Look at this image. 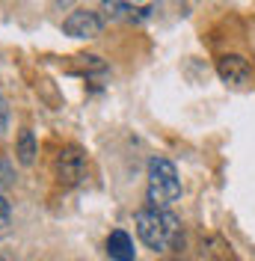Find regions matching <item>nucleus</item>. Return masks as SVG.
I'll use <instances>...</instances> for the list:
<instances>
[{"label":"nucleus","instance_id":"obj_1","mask_svg":"<svg viewBox=\"0 0 255 261\" xmlns=\"http://www.w3.org/2000/svg\"><path fill=\"white\" fill-rule=\"evenodd\" d=\"M134 223H137L140 241L155 252H166V249L181 244V223H178V217L172 211L143 208V211H137Z\"/></svg>","mask_w":255,"mask_h":261},{"label":"nucleus","instance_id":"obj_2","mask_svg":"<svg viewBox=\"0 0 255 261\" xmlns=\"http://www.w3.org/2000/svg\"><path fill=\"white\" fill-rule=\"evenodd\" d=\"M148 208L155 211H169L181 199V178L172 161L166 158H151L148 161Z\"/></svg>","mask_w":255,"mask_h":261},{"label":"nucleus","instance_id":"obj_3","mask_svg":"<svg viewBox=\"0 0 255 261\" xmlns=\"http://www.w3.org/2000/svg\"><path fill=\"white\" fill-rule=\"evenodd\" d=\"M65 36H74V39H95L104 30V21L98 12H89V9H80V12H71V15L63 21Z\"/></svg>","mask_w":255,"mask_h":261},{"label":"nucleus","instance_id":"obj_4","mask_svg":"<svg viewBox=\"0 0 255 261\" xmlns=\"http://www.w3.org/2000/svg\"><path fill=\"white\" fill-rule=\"evenodd\" d=\"M217 74L223 83H232V86H243V83L252 77V65L246 63L240 54H225L217 60Z\"/></svg>","mask_w":255,"mask_h":261},{"label":"nucleus","instance_id":"obj_5","mask_svg":"<svg viewBox=\"0 0 255 261\" xmlns=\"http://www.w3.org/2000/svg\"><path fill=\"white\" fill-rule=\"evenodd\" d=\"M57 175L65 184H74V181L83 178V154H80L78 148L60 151V158H57Z\"/></svg>","mask_w":255,"mask_h":261},{"label":"nucleus","instance_id":"obj_6","mask_svg":"<svg viewBox=\"0 0 255 261\" xmlns=\"http://www.w3.org/2000/svg\"><path fill=\"white\" fill-rule=\"evenodd\" d=\"M107 255L110 258H116V261H134V241L128 238L125 231H110V238H107Z\"/></svg>","mask_w":255,"mask_h":261},{"label":"nucleus","instance_id":"obj_7","mask_svg":"<svg viewBox=\"0 0 255 261\" xmlns=\"http://www.w3.org/2000/svg\"><path fill=\"white\" fill-rule=\"evenodd\" d=\"M33 158H36V140H33L30 130H21L18 134V161L33 163Z\"/></svg>","mask_w":255,"mask_h":261},{"label":"nucleus","instance_id":"obj_8","mask_svg":"<svg viewBox=\"0 0 255 261\" xmlns=\"http://www.w3.org/2000/svg\"><path fill=\"white\" fill-rule=\"evenodd\" d=\"M101 6H104V12H107L110 18H128V21H134V18H137V15H134L137 9L125 6L122 0H101Z\"/></svg>","mask_w":255,"mask_h":261},{"label":"nucleus","instance_id":"obj_9","mask_svg":"<svg viewBox=\"0 0 255 261\" xmlns=\"http://www.w3.org/2000/svg\"><path fill=\"white\" fill-rule=\"evenodd\" d=\"M9 220H12V214H9V202L0 196V231L9 226Z\"/></svg>","mask_w":255,"mask_h":261},{"label":"nucleus","instance_id":"obj_10","mask_svg":"<svg viewBox=\"0 0 255 261\" xmlns=\"http://www.w3.org/2000/svg\"><path fill=\"white\" fill-rule=\"evenodd\" d=\"M6 128V107H3V101H0V130Z\"/></svg>","mask_w":255,"mask_h":261},{"label":"nucleus","instance_id":"obj_11","mask_svg":"<svg viewBox=\"0 0 255 261\" xmlns=\"http://www.w3.org/2000/svg\"><path fill=\"white\" fill-rule=\"evenodd\" d=\"M0 261H6V258H0Z\"/></svg>","mask_w":255,"mask_h":261}]
</instances>
